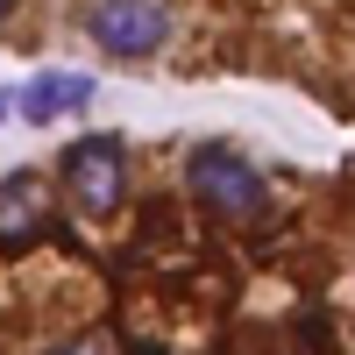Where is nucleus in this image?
Returning <instances> with one entry per match:
<instances>
[{
	"instance_id": "f257e3e1",
	"label": "nucleus",
	"mask_w": 355,
	"mask_h": 355,
	"mask_svg": "<svg viewBox=\"0 0 355 355\" xmlns=\"http://www.w3.org/2000/svg\"><path fill=\"white\" fill-rule=\"evenodd\" d=\"M185 185H192V199L206 206V214H220V220H263V214H270L263 171L242 164L234 150H199L185 164Z\"/></svg>"
},
{
	"instance_id": "20e7f679",
	"label": "nucleus",
	"mask_w": 355,
	"mask_h": 355,
	"mask_svg": "<svg viewBox=\"0 0 355 355\" xmlns=\"http://www.w3.org/2000/svg\"><path fill=\"white\" fill-rule=\"evenodd\" d=\"M78 107H93V71H36L15 93V114L36 128H50L57 114H78Z\"/></svg>"
},
{
	"instance_id": "423d86ee",
	"label": "nucleus",
	"mask_w": 355,
	"mask_h": 355,
	"mask_svg": "<svg viewBox=\"0 0 355 355\" xmlns=\"http://www.w3.org/2000/svg\"><path fill=\"white\" fill-rule=\"evenodd\" d=\"M8 114H15V93H0V121H8Z\"/></svg>"
},
{
	"instance_id": "f03ea898",
	"label": "nucleus",
	"mask_w": 355,
	"mask_h": 355,
	"mask_svg": "<svg viewBox=\"0 0 355 355\" xmlns=\"http://www.w3.org/2000/svg\"><path fill=\"white\" fill-rule=\"evenodd\" d=\"M57 171H64V192H71V206L78 214H93V220H107L114 206L128 199V150L114 135H78L64 157H57Z\"/></svg>"
},
{
	"instance_id": "0eeeda50",
	"label": "nucleus",
	"mask_w": 355,
	"mask_h": 355,
	"mask_svg": "<svg viewBox=\"0 0 355 355\" xmlns=\"http://www.w3.org/2000/svg\"><path fill=\"white\" fill-rule=\"evenodd\" d=\"M8 15H15V0H0V21H8Z\"/></svg>"
},
{
	"instance_id": "39448f33",
	"label": "nucleus",
	"mask_w": 355,
	"mask_h": 355,
	"mask_svg": "<svg viewBox=\"0 0 355 355\" xmlns=\"http://www.w3.org/2000/svg\"><path fill=\"white\" fill-rule=\"evenodd\" d=\"M50 355H114L100 334H78V341H64V348H50Z\"/></svg>"
},
{
	"instance_id": "7ed1b4c3",
	"label": "nucleus",
	"mask_w": 355,
	"mask_h": 355,
	"mask_svg": "<svg viewBox=\"0 0 355 355\" xmlns=\"http://www.w3.org/2000/svg\"><path fill=\"white\" fill-rule=\"evenodd\" d=\"M85 36L107 57H157L171 36V8L164 0H93L85 8Z\"/></svg>"
}]
</instances>
